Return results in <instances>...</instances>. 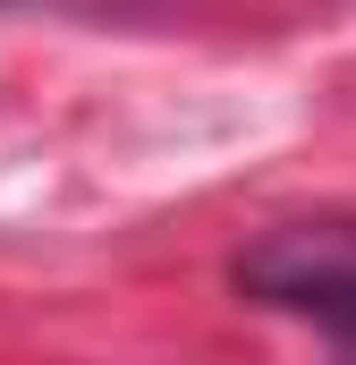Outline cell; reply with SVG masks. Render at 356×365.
<instances>
[{"instance_id":"1","label":"cell","mask_w":356,"mask_h":365,"mask_svg":"<svg viewBox=\"0 0 356 365\" xmlns=\"http://www.w3.org/2000/svg\"><path fill=\"white\" fill-rule=\"evenodd\" d=\"M229 289L263 314H288L356 349V221H271L255 247L229 255Z\"/></svg>"}]
</instances>
